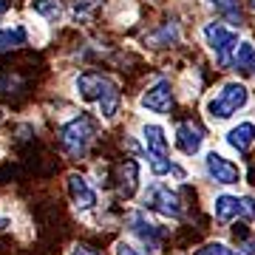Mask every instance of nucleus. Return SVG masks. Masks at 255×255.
Returning a JSON list of instances; mask_svg holds the SVG:
<instances>
[{"mask_svg":"<svg viewBox=\"0 0 255 255\" xmlns=\"http://www.w3.org/2000/svg\"><path fill=\"white\" fill-rule=\"evenodd\" d=\"M74 88H77L80 100L94 102L105 119H114L119 114V85L114 77L100 74V71H85L77 77Z\"/></svg>","mask_w":255,"mask_h":255,"instance_id":"f257e3e1","label":"nucleus"},{"mask_svg":"<svg viewBox=\"0 0 255 255\" xmlns=\"http://www.w3.org/2000/svg\"><path fill=\"white\" fill-rule=\"evenodd\" d=\"M94 133H97L94 119L80 114V117L68 119V122L60 128V145H63V150L71 156V159H82V156L88 153V145L94 142Z\"/></svg>","mask_w":255,"mask_h":255,"instance_id":"f03ea898","label":"nucleus"},{"mask_svg":"<svg viewBox=\"0 0 255 255\" xmlns=\"http://www.w3.org/2000/svg\"><path fill=\"white\" fill-rule=\"evenodd\" d=\"M142 142H145V147H147V162H150L153 176H167L173 170V162L167 159V156H170V142H167L164 128L153 125V122L142 125Z\"/></svg>","mask_w":255,"mask_h":255,"instance_id":"7ed1b4c3","label":"nucleus"},{"mask_svg":"<svg viewBox=\"0 0 255 255\" xmlns=\"http://www.w3.org/2000/svg\"><path fill=\"white\" fill-rule=\"evenodd\" d=\"M247 100H250V94L241 82H227V85H221L219 97L207 102V114L213 119H230L238 108H244Z\"/></svg>","mask_w":255,"mask_h":255,"instance_id":"20e7f679","label":"nucleus"},{"mask_svg":"<svg viewBox=\"0 0 255 255\" xmlns=\"http://www.w3.org/2000/svg\"><path fill=\"white\" fill-rule=\"evenodd\" d=\"M204 37H207L210 48L216 51V60L221 65H230V54L238 48V34L224 23H207L204 26Z\"/></svg>","mask_w":255,"mask_h":255,"instance_id":"39448f33","label":"nucleus"},{"mask_svg":"<svg viewBox=\"0 0 255 255\" xmlns=\"http://www.w3.org/2000/svg\"><path fill=\"white\" fill-rule=\"evenodd\" d=\"M145 207L162 213V216H170V219H179L182 216V201L167 184H150L145 190Z\"/></svg>","mask_w":255,"mask_h":255,"instance_id":"423d86ee","label":"nucleus"},{"mask_svg":"<svg viewBox=\"0 0 255 255\" xmlns=\"http://www.w3.org/2000/svg\"><path fill=\"white\" fill-rule=\"evenodd\" d=\"M142 108L153 111V114H167L173 108V88L167 80H159L156 85H150L145 94H142Z\"/></svg>","mask_w":255,"mask_h":255,"instance_id":"0eeeda50","label":"nucleus"},{"mask_svg":"<svg viewBox=\"0 0 255 255\" xmlns=\"http://www.w3.org/2000/svg\"><path fill=\"white\" fill-rule=\"evenodd\" d=\"M68 196H71L77 210H94L97 207V190H94L91 182L80 173L68 176Z\"/></svg>","mask_w":255,"mask_h":255,"instance_id":"6e6552de","label":"nucleus"},{"mask_svg":"<svg viewBox=\"0 0 255 255\" xmlns=\"http://www.w3.org/2000/svg\"><path fill=\"white\" fill-rule=\"evenodd\" d=\"M204 164H207V173L216 179L219 184H238V179H241V170H238V164H233L230 159H224L221 153H207V159H204Z\"/></svg>","mask_w":255,"mask_h":255,"instance_id":"1a4fd4ad","label":"nucleus"},{"mask_svg":"<svg viewBox=\"0 0 255 255\" xmlns=\"http://www.w3.org/2000/svg\"><path fill=\"white\" fill-rule=\"evenodd\" d=\"M201 142H204V130L196 122H182L176 128V147L184 156H196L201 150Z\"/></svg>","mask_w":255,"mask_h":255,"instance_id":"9d476101","label":"nucleus"},{"mask_svg":"<svg viewBox=\"0 0 255 255\" xmlns=\"http://www.w3.org/2000/svg\"><path fill=\"white\" fill-rule=\"evenodd\" d=\"M139 187V162L136 159H125L117 167V190L122 199H130Z\"/></svg>","mask_w":255,"mask_h":255,"instance_id":"9b49d317","label":"nucleus"},{"mask_svg":"<svg viewBox=\"0 0 255 255\" xmlns=\"http://www.w3.org/2000/svg\"><path fill=\"white\" fill-rule=\"evenodd\" d=\"M28 9L34 11L37 17H43L46 23H60V17H63V3L60 0H31Z\"/></svg>","mask_w":255,"mask_h":255,"instance_id":"f8f14e48","label":"nucleus"},{"mask_svg":"<svg viewBox=\"0 0 255 255\" xmlns=\"http://www.w3.org/2000/svg\"><path fill=\"white\" fill-rule=\"evenodd\" d=\"M253 139H255V125L253 122H241L238 128H233V130L227 133V142L236 147L238 153H244L247 147L253 145Z\"/></svg>","mask_w":255,"mask_h":255,"instance_id":"ddd939ff","label":"nucleus"},{"mask_svg":"<svg viewBox=\"0 0 255 255\" xmlns=\"http://www.w3.org/2000/svg\"><path fill=\"white\" fill-rule=\"evenodd\" d=\"M26 40H28V31L23 26H0V51L26 46Z\"/></svg>","mask_w":255,"mask_h":255,"instance_id":"4468645a","label":"nucleus"},{"mask_svg":"<svg viewBox=\"0 0 255 255\" xmlns=\"http://www.w3.org/2000/svg\"><path fill=\"white\" fill-rule=\"evenodd\" d=\"M213 210H216V219L219 221H230L241 213V199H236V196H219V199L213 201Z\"/></svg>","mask_w":255,"mask_h":255,"instance_id":"2eb2a0df","label":"nucleus"},{"mask_svg":"<svg viewBox=\"0 0 255 255\" xmlns=\"http://www.w3.org/2000/svg\"><path fill=\"white\" fill-rule=\"evenodd\" d=\"M233 65L255 74V46H253V43H241V46L236 48V54H233Z\"/></svg>","mask_w":255,"mask_h":255,"instance_id":"dca6fc26","label":"nucleus"},{"mask_svg":"<svg viewBox=\"0 0 255 255\" xmlns=\"http://www.w3.org/2000/svg\"><path fill=\"white\" fill-rule=\"evenodd\" d=\"M100 3H102V0H74V6H71L74 23H88L91 14L100 9Z\"/></svg>","mask_w":255,"mask_h":255,"instance_id":"f3484780","label":"nucleus"},{"mask_svg":"<svg viewBox=\"0 0 255 255\" xmlns=\"http://www.w3.org/2000/svg\"><path fill=\"white\" fill-rule=\"evenodd\" d=\"M213 6H219V11L230 20H241V11H238V0H210Z\"/></svg>","mask_w":255,"mask_h":255,"instance_id":"a211bd4d","label":"nucleus"},{"mask_svg":"<svg viewBox=\"0 0 255 255\" xmlns=\"http://www.w3.org/2000/svg\"><path fill=\"white\" fill-rule=\"evenodd\" d=\"M114 253L117 255H147V250L145 247H139V244H130V241H117Z\"/></svg>","mask_w":255,"mask_h":255,"instance_id":"6ab92c4d","label":"nucleus"},{"mask_svg":"<svg viewBox=\"0 0 255 255\" xmlns=\"http://www.w3.org/2000/svg\"><path fill=\"white\" fill-rule=\"evenodd\" d=\"M196 255H233L230 253V247H224V244H207V247H201V250H196Z\"/></svg>","mask_w":255,"mask_h":255,"instance_id":"aec40b11","label":"nucleus"},{"mask_svg":"<svg viewBox=\"0 0 255 255\" xmlns=\"http://www.w3.org/2000/svg\"><path fill=\"white\" fill-rule=\"evenodd\" d=\"M241 216H244V219H253L255 216V201L253 199H241Z\"/></svg>","mask_w":255,"mask_h":255,"instance_id":"412c9836","label":"nucleus"},{"mask_svg":"<svg viewBox=\"0 0 255 255\" xmlns=\"http://www.w3.org/2000/svg\"><path fill=\"white\" fill-rule=\"evenodd\" d=\"M238 255H255V241L253 238H244V241L238 244Z\"/></svg>","mask_w":255,"mask_h":255,"instance_id":"4be33fe9","label":"nucleus"},{"mask_svg":"<svg viewBox=\"0 0 255 255\" xmlns=\"http://www.w3.org/2000/svg\"><path fill=\"white\" fill-rule=\"evenodd\" d=\"M71 255H100V253H97L94 247H88V244H77V247H74V253H71Z\"/></svg>","mask_w":255,"mask_h":255,"instance_id":"5701e85b","label":"nucleus"},{"mask_svg":"<svg viewBox=\"0 0 255 255\" xmlns=\"http://www.w3.org/2000/svg\"><path fill=\"white\" fill-rule=\"evenodd\" d=\"M250 3H253V6H255V0H250Z\"/></svg>","mask_w":255,"mask_h":255,"instance_id":"b1692460","label":"nucleus"}]
</instances>
